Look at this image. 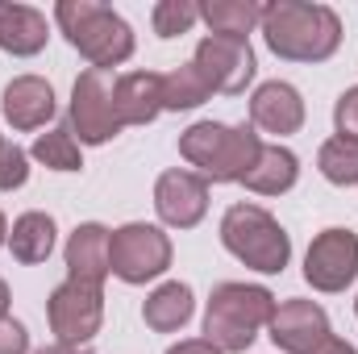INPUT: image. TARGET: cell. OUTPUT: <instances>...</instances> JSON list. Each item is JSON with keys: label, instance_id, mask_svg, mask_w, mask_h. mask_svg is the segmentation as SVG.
I'll return each mask as SVG.
<instances>
[{"label": "cell", "instance_id": "obj_33", "mask_svg": "<svg viewBox=\"0 0 358 354\" xmlns=\"http://www.w3.org/2000/svg\"><path fill=\"white\" fill-rule=\"evenodd\" d=\"M4 238H8V225H4V213H0V246H4Z\"/></svg>", "mask_w": 358, "mask_h": 354}, {"label": "cell", "instance_id": "obj_29", "mask_svg": "<svg viewBox=\"0 0 358 354\" xmlns=\"http://www.w3.org/2000/svg\"><path fill=\"white\" fill-rule=\"evenodd\" d=\"M167 354H221L213 342H204V338H187V342H179V346H171Z\"/></svg>", "mask_w": 358, "mask_h": 354}, {"label": "cell", "instance_id": "obj_15", "mask_svg": "<svg viewBox=\"0 0 358 354\" xmlns=\"http://www.w3.org/2000/svg\"><path fill=\"white\" fill-rule=\"evenodd\" d=\"M55 117V88L42 76H17L4 88V121L13 129H38Z\"/></svg>", "mask_w": 358, "mask_h": 354}, {"label": "cell", "instance_id": "obj_35", "mask_svg": "<svg viewBox=\"0 0 358 354\" xmlns=\"http://www.w3.org/2000/svg\"><path fill=\"white\" fill-rule=\"evenodd\" d=\"M0 142H4V138H0Z\"/></svg>", "mask_w": 358, "mask_h": 354}, {"label": "cell", "instance_id": "obj_7", "mask_svg": "<svg viewBox=\"0 0 358 354\" xmlns=\"http://www.w3.org/2000/svg\"><path fill=\"white\" fill-rule=\"evenodd\" d=\"M113 88H117L113 71H100V67H88L76 80V92H71V134H80V142L100 146V142L121 134V121H117V108H113Z\"/></svg>", "mask_w": 358, "mask_h": 354}, {"label": "cell", "instance_id": "obj_27", "mask_svg": "<svg viewBox=\"0 0 358 354\" xmlns=\"http://www.w3.org/2000/svg\"><path fill=\"white\" fill-rule=\"evenodd\" d=\"M334 125H338V138H355L358 142V88H346L334 104Z\"/></svg>", "mask_w": 358, "mask_h": 354}, {"label": "cell", "instance_id": "obj_8", "mask_svg": "<svg viewBox=\"0 0 358 354\" xmlns=\"http://www.w3.org/2000/svg\"><path fill=\"white\" fill-rule=\"evenodd\" d=\"M50 330L59 342L67 346H84L92 334H100V321H104V292L96 283H80V279H67L50 292Z\"/></svg>", "mask_w": 358, "mask_h": 354}, {"label": "cell", "instance_id": "obj_11", "mask_svg": "<svg viewBox=\"0 0 358 354\" xmlns=\"http://www.w3.org/2000/svg\"><path fill=\"white\" fill-rule=\"evenodd\" d=\"M329 317L313 300H283L271 317V342L283 354H317L329 342Z\"/></svg>", "mask_w": 358, "mask_h": 354}, {"label": "cell", "instance_id": "obj_31", "mask_svg": "<svg viewBox=\"0 0 358 354\" xmlns=\"http://www.w3.org/2000/svg\"><path fill=\"white\" fill-rule=\"evenodd\" d=\"M38 354H88V351H80V346H67V342H55V346H42Z\"/></svg>", "mask_w": 358, "mask_h": 354}, {"label": "cell", "instance_id": "obj_6", "mask_svg": "<svg viewBox=\"0 0 358 354\" xmlns=\"http://www.w3.org/2000/svg\"><path fill=\"white\" fill-rule=\"evenodd\" d=\"M171 267V238L155 225L129 221L121 229H113L108 238V271L125 283H146L159 279Z\"/></svg>", "mask_w": 358, "mask_h": 354}, {"label": "cell", "instance_id": "obj_1", "mask_svg": "<svg viewBox=\"0 0 358 354\" xmlns=\"http://www.w3.org/2000/svg\"><path fill=\"white\" fill-rule=\"evenodd\" d=\"M263 38L279 59L292 63H321L342 42V21L329 4L304 0H275L263 4Z\"/></svg>", "mask_w": 358, "mask_h": 354}, {"label": "cell", "instance_id": "obj_23", "mask_svg": "<svg viewBox=\"0 0 358 354\" xmlns=\"http://www.w3.org/2000/svg\"><path fill=\"white\" fill-rule=\"evenodd\" d=\"M34 159L50 171H80L84 159H80V142L71 138V129H50V134H38L34 142Z\"/></svg>", "mask_w": 358, "mask_h": 354}, {"label": "cell", "instance_id": "obj_13", "mask_svg": "<svg viewBox=\"0 0 358 354\" xmlns=\"http://www.w3.org/2000/svg\"><path fill=\"white\" fill-rule=\"evenodd\" d=\"M113 108L121 129L125 125H150L163 113V76L155 71H129L113 88Z\"/></svg>", "mask_w": 358, "mask_h": 354}, {"label": "cell", "instance_id": "obj_24", "mask_svg": "<svg viewBox=\"0 0 358 354\" xmlns=\"http://www.w3.org/2000/svg\"><path fill=\"white\" fill-rule=\"evenodd\" d=\"M213 92L208 84L200 80V71L187 63V67H176L171 76H163V108H196V104H204Z\"/></svg>", "mask_w": 358, "mask_h": 354}, {"label": "cell", "instance_id": "obj_17", "mask_svg": "<svg viewBox=\"0 0 358 354\" xmlns=\"http://www.w3.org/2000/svg\"><path fill=\"white\" fill-rule=\"evenodd\" d=\"M46 46V17L29 4L0 0V50L8 55H38Z\"/></svg>", "mask_w": 358, "mask_h": 354}, {"label": "cell", "instance_id": "obj_22", "mask_svg": "<svg viewBox=\"0 0 358 354\" xmlns=\"http://www.w3.org/2000/svg\"><path fill=\"white\" fill-rule=\"evenodd\" d=\"M317 167H321V176L329 179V183H338V187L358 183V142L355 138H329L321 146V155H317Z\"/></svg>", "mask_w": 358, "mask_h": 354}, {"label": "cell", "instance_id": "obj_14", "mask_svg": "<svg viewBox=\"0 0 358 354\" xmlns=\"http://www.w3.org/2000/svg\"><path fill=\"white\" fill-rule=\"evenodd\" d=\"M250 117H255V125L263 134H279L283 138V134H296L304 125V100H300V92L292 88V84L271 80V84H263V88L255 92Z\"/></svg>", "mask_w": 358, "mask_h": 354}, {"label": "cell", "instance_id": "obj_26", "mask_svg": "<svg viewBox=\"0 0 358 354\" xmlns=\"http://www.w3.org/2000/svg\"><path fill=\"white\" fill-rule=\"evenodd\" d=\"M29 179V167H25V150L13 146V142H0V192H13Z\"/></svg>", "mask_w": 358, "mask_h": 354}, {"label": "cell", "instance_id": "obj_2", "mask_svg": "<svg viewBox=\"0 0 358 354\" xmlns=\"http://www.w3.org/2000/svg\"><path fill=\"white\" fill-rule=\"evenodd\" d=\"M275 317V296L259 283H217L204 313V342L221 354H242Z\"/></svg>", "mask_w": 358, "mask_h": 354}, {"label": "cell", "instance_id": "obj_32", "mask_svg": "<svg viewBox=\"0 0 358 354\" xmlns=\"http://www.w3.org/2000/svg\"><path fill=\"white\" fill-rule=\"evenodd\" d=\"M4 313H8V283L0 279V317H4Z\"/></svg>", "mask_w": 358, "mask_h": 354}, {"label": "cell", "instance_id": "obj_21", "mask_svg": "<svg viewBox=\"0 0 358 354\" xmlns=\"http://www.w3.org/2000/svg\"><path fill=\"white\" fill-rule=\"evenodd\" d=\"M200 17L217 38H246L255 25H263V4L255 0H208L200 4Z\"/></svg>", "mask_w": 358, "mask_h": 354}, {"label": "cell", "instance_id": "obj_20", "mask_svg": "<svg viewBox=\"0 0 358 354\" xmlns=\"http://www.w3.org/2000/svg\"><path fill=\"white\" fill-rule=\"evenodd\" d=\"M8 246H13L17 263H46L50 250H55V217H46V213L17 217L13 234H8Z\"/></svg>", "mask_w": 358, "mask_h": 354}, {"label": "cell", "instance_id": "obj_3", "mask_svg": "<svg viewBox=\"0 0 358 354\" xmlns=\"http://www.w3.org/2000/svg\"><path fill=\"white\" fill-rule=\"evenodd\" d=\"M55 21L63 25L67 42L88 59L92 67H100V71H108V67H117V63H125L134 55V29L108 4H96V0H59L55 4Z\"/></svg>", "mask_w": 358, "mask_h": 354}, {"label": "cell", "instance_id": "obj_4", "mask_svg": "<svg viewBox=\"0 0 358 354\" xmlns=\"http://www.w3.org/2000/svg\"><path fill=\"white\" fill-rule=\"evenodd\" d=\"M263 142L250 125H221V121H196L179 138V155L200 167L213 183H242V176L255 167Z\"/></svg>", "mask_w": 358, "mask_h": 354}, {"label": "cell", "instance_id": "obj_18", "mask_svg": "<svg viewBox=\"0 0 358 354\" xmlns=\"http://www.w3.org/2000/svg\"><path fill=\"white\" fill-rule=\"evenodd\" d=\"M296 176H300V159L287 146H263L255 167L242 176V183L250 192H259V196H279V192H287L296 183Z\"/></svg>", "mask_w": 358, "mask_h": 354}, {"label": "cell", "instance_id": "obj_16", "mask_svg": "<svg viewBox=\"0 0 358 354\" xmlns=\"http://www.w3.org/2000/svg\"><path fill=\"white\" fill-rule=\"evenodd\" d=\"M108 229L104 225H76V234L67 238V279H80V283H104V275H108Z\"/></svg>", "mask_w": 358, "mask_h": 354}, {"label": "cell", "instance_id": "obj_30", "mask_svg": "<svg viewBox=\"0 0 358 354\" xmlns=\"http://www.w3.org/2000/svg\"><path fill=\"white\" fill-rule=\"evenodd\" d=\"M317 354H358V351L350 346V342H342V338H329V342H325Z\"/></svg>", "mask_w": 358, "mask_h": 354}, {"label": "cell", "instance_id": "obj_34", "mask_svg": "<svg viewBox=\"0 0 358 354\" xmlns=\"http://www.w3.org/2000/svg\"><path fill=\"white\" fill-rule=\"evenodd\" d=\"M355 313H358V300H355Z\"/></svg>", "mask_w": 358, "mask_h": 354}, {"label": "cell", "instance_id": "obj_5", "mask_svg": "<svg viewBox=\"0 0 358 354\" xmlns=\"http://www.w3.org/2000/svg\"><path fill=\"white\" fill-rule=\"evenodd\" d=\"M221 242L238 263L255 267L263 275H279L292 259V238L259 204H234L221 217Z\"/></svg>", "mask_w": 358, "mask_h": 354}, {"label": "cell", "instance_id": "obj_28", "mask_svg": "<svg viewBox=\"0 0 358 354\" xmlns=\"http://www.w3.org/2000/svg\"><path fill=\"white\" fill-rule=\"evenodd\" d=\"M29 351V334L21 321L13 317H0V354H25Z\"/></svg>", "mask_w": 358, "mask_h": 354}, {"label": "cell", "instance_id": "obj_9", "mask_svg": "<svg viewBox=\"0 0 358 354\" xmlns=\"http://www.w3.org/2000/svg\"><path fill=\"white\" fill-rule=\"evenodd\" d=\"M192 67L200 71V80L208 84V92L238 96L255 80V50H250L246 38H217V34H208L196 46Z\"/></svg>", "mask_w": 358, "mask_h": 354}, {"label": "cell", "instance_id": "obj_10", "mask_svg": "<svg viewBox=\"0 0 358 354\" xmlns=\"http://www.w3.org/2000/svg\"><path fill=\"white\" fill-rule=\"evenodd\" d=\"M358 275V234L350 229H325L313 238L304 255V279L317 292H342Z\"/></svg>", "mask_w": 358, "mask_h": 354}, {"label": "cell", "instance_id": "obj_19", "mask_svg": "<svg viewBox=\"0 0 358 354\" xmlns=\"http://www.w3.org/2000/svg\"><path fill=\"white\" fill-rule=\"evenodd\" d=\"M142 317H146V325L150 330H159V334H176L179 325H187V317H192V288L187 283H163V288H155L150 296H146V304H142Z\"/></svg>", "mask_w": 358, "mask_h": 354}, {"label": "cell", "instance_id": "obj_12", "mask_svg": "<svg viewBox=\"0 0 358 354\" xmlns=\"http://www.w3.org/2000/svg\"><path fill=\"white\" fill-rule=\"evenodd\" d=\"M155 208L167 225L192 229L208 213V183L192 171H163L155 183Z\"/></svg>", "mask_w": 358, "mask_h": 354}, {"label": "cell", "instance_id": "obj_25", "mask_svg": "<svg viewBox=\"0 0 358 354\" xmlns=\"http://www.w3.org/2000/svg\"><path fill=\"white\" fill-rule=\"evenodd\" d=\"M200 21V4L192 0H159L155 4V34L159 38H179Z\"/></svg>", "mask_w": 358, "mask_h": 354}]
</instances>
